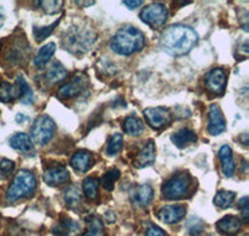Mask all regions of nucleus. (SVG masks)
Listing matches in <instances>:
<instances>
[{"instance_id":"1","label":"nucleus","mask_w":249,"mask_h":236,"mask_svg":"<svg viewBox=\"0 0 249 236\" xmlns=\"http://www.w3.org/2000/svg\"><path fill=\"white\" fill-rule=\"evenodd\" d=\"M198 40L197 33L186 25H171L162 33L160 46L172 56H182L190 52Z\"/></svg>"},{"instance_id":"2","label":"nucleus","mask_w":249,"mask_h":236,"mask_svg":"<svg viewBox=\"0 0 249 236\" xmlns=\"http://www.w3.org/2000/svg\"><path fill=\"white\" fill-rule=\"evenodd\" d=\"M95 41L96 31L93 30L92 26L88 24H79L69 26L62 35L61 44L64 49L72 55H82L92 48Z\"/></svg>"},{"instance_id":"3","label":"nucleus","mask_w":249,"mask_h":236,"mask_svg":"<svg viewBox=\"0 0 249 236\" xmlns=\"http://www.w3.org/2000/svg\"><path fill=\"white\" fill-rule=\"evenodd\" d=\"M144 45V36L142 31L132 25H124L117 31L112 41L111 49L120 55H131L142 50Z\"/></svg>"},{"instance_id":"4","label":"nucleus","mask_w":249,"mask_h":236,"mask_svg":"<svg viewBox=\"0 0 249 236\" xmlns=\"http://www.w3.org/2000/svg\"><path fill=\"white\" fill-rule=\"evenodd\" d=\"M35 189H36L35 175L31 171L23 169L15 175L13 183L6 190V200L13 202L21 198L30 197L35 191Z\"/></svg>"},{"instance_id":"5","label":"nucleus","mask_w":249,"mask_h":236,"mask_svg":"<svg viewBox=\"0 0 249 236\" xmlns=\"http://www.w3.org/2000/svg\"><path fill=\"white\" fill-rule=\"evenodd\" d=\"M191 186V175L186 171L179 173V174L173 175L171 179H168L162 186V194L166 199H181L184 198Z\"/></svg>"},{"instance_id":"6","label":"nucleus","mask_w":249,"mask_h":236,"mask_svg":"<svg viewBox=\"0 0 249 236\" xmlns=\"http://www.w3.org/2000/svg\"><path fill=\"white\" fill-rule=\"evenodd\" d=\"M55 128H56V126H55L54 121L50 117H48V116H40L39 118H36L34 124H33L31 138H33V141L36 144L44 146V144L50 142V139L54 135Z\"/></svg>"},{"instance_id":"7","label":"nucleus","mask_w":249,"mask_h":236,"mask_svg":"<svg viewBox=\"0 0 249 236\" xmlns=\"http://www.w3.org/2000/svg\"><path fill=\"white\" fill-rule=\"evenodd\" d=\"M140 17L143 23L150 25L153 29H159L163 26V24L168 19V10L167 8L162 4H150L142 9Z\"/></svg>"},{"instance_id":"8","label":"nucleus","mask_w":249,"mask_h":236,"mask_svg":"<svg viewBox=\"0 0 249 236\" xmlns=\"http://www.w3.org/2000/svg\"><path fill=\"white\" fill-rule=\"evenodd\" d=\"M144 118L153 130H162L171 122V112L166 107H152L143 111Z\"/></svg>"},{"instance_id":"9","label":"nucleus","mask_w":249,"mask_h":236,"mask_svg":"<svg viewBox=\"0 0 249 236\" xmlns=\"http://www.w3.org/2000/svg\"><path fill=\"white\" fill-rule=\"evenodd\" d=\"M227 75L223 68H213L206 75L204 86L210 92L214 95H222L226 90Z\"/></svg>"},{"instance_id":"10","label":"nucleus","mask_w":249,"mask_h":236,"mask_svg":"<svg viewBox=\"0 0 249 236\" xmlns=\"http://www.w3.org/2000/svg\"><path fill=\"white\" fill-rule=\"evenodd\" d=\"M226 131V119L222 110L217 104H212L208 111V132L212 135H218Z\"/></svg>"},{"instance_id":"11","label":"nucleus","mask_w":249,"mask_h":236,"mask_svg":"<svg viewBox=\"0 0 249 236\" xmlns=\"http://www.w3.org/2000/svg\"><path fill=\"white\" fill-rule=\"evenodd\" d=\"M89 81L85 76L82 75H77L76 77L72 79V81L69 82V84H64L62 87H60V90L57 91V95H59L60 99H69V97H76L77 95L85 90L86 86H88Z\"/></svg>"},{"instance_id":"12","label":"nucleus","mask_w":249,"mask_h":236,"mask_svg":"<svg viewBox=\"0 0 249 236\" xmlns=\"http://www.w3.org/2000/svg\"><path fill=\"white\" fill-rule=\"evenodd\" d=\"M43 178L44 182H45L46 184L56 186L60 185V184H64L66 183V182H69V180H70V173H69V170L65 167L56 166L46 169Z\"/></svg>"},{"instance_id":"13","label":"nucleus","mask_w":249,"mask_h":236,"mask_svg":"<svg viewBox=\"0 0 249 236\" xmlns=\"http://www.w3.org/2000/svg\"><path fill=\"white\" fill-rule=\"evenodd\" d=\"M186 211L184 205H166L159 210V219L166 224H176L183 219Z\"/></svg>"},{"instance_id":"14","label":"nucleus","mask_w":249,"mask_h":236,"mask_svg":"<svg viewBox=\"0 0 249 236\" xmlns=\"http://www.w3.org/2000/svg\"><path fill=\"white\" fill-rule=\"evenodd\" d=\"M130 198L136 206H147L153 198V189L148 184L135 186L131 190Z\"/></svg>"},{"instance_id":"15","label":"nucleus","mask_w":249,"mask_h":236,"mask_svg":"<svg viewBox=\"0 0 249 236\" xmlns=\"http://www.w3.org/2000/svg\"><path fill=\"white\" fill-rule=\"evenodd\" d=\"M92 154L88 151H77L71 157V167L79 173H85L92 167Z\"/></svg>"},{"instance_id":"16","label":"nucleus","mask_w":249,"mask_h":236,"mask_svg":"<svg viewBox=\"0 0 249 236\" xmlns=\"http://www.w3.org/2000/svg\"><path fill=\"white\" fill-rule=\"evenodd\" d=\"M171 139H172V142L175 143V146L177 147V148L183 149L186 148V147L191 146V144L196 143L198 138H197V135H196L193 131L187 130V128H182V130L173 133Z\"/></svg>"},{"instance_id":"17","label":"nucleus","mask_w":249,"mask_h":236,"mask_svg":"<svg viewBox=\"0 0 249 236\" xmlns=\"http://www.w3.org/2000/svg\"><path fill=\"white\" fill-rule=\"evenodd\" d=\"M156 159V148L155 143L152 141H148L146 143V146L142 148V151L140 152V154L137 155L136 160H135V166L137 168H144V167H148L151 164H153Z\"/></svg>"},{"instance_id":"18","label":"nucleus","mask_w":249,"mask_h":236,"mask_svg":"<svg viewBox=\"0 0 249 236\" xmlns=\"http://www.w3.org/2000/svg\"><path fill=\"white\" fill-rule=\"evenodd\" d=\"M218 155H219V159L222 162V170H223V174L226 177H233L235 170L234 162H233L232 157V149H231L230 146H222L219 152H218Z\"/></svg>"},{"instance_id":"19","label":"nucleus","mask_w":249,"mask_h":236,"mask_svg":"<svg viewBox=\"0 0 249 236\" xmlns=\"http://www.w3.org/2000/svg\"><path fill=\"white\" fill-rule=\"evenodd\" d=\"M241 220L238 218L233 217V215H228L224 217L217 222V229L221 231L222 234H227V235H235L238 231L241 230Z\"/></svg>"},{"instance_id":"20","label":"nucleus","mask_w":249,"mask_h":236,"mask_svg":"<svg viewBox=\"0 0 249 236\" xmlns=\"http://www.w3.org/2000/svg\"><path fill=\"white\" fill-rule=\"evenodd\" d=\"M57 236H77L81 234V226L79 222L71 219H62L55 229Z\"/></svg>"},{"instance_id":"21","label":"nucleus","mask_w":249,"mask_h":236,"mask_svg":"<svg viewBox=\"0 0 249 236\" xmlns=\"http://www.w3.org/2000/svg\"><path fill=\"white\" fill-rule=\"evenodd\" d=\"M68 76V71L64 68V66L59 62H55L53 65L49 67V70L46 71L45 73V80L48 84H59V82L64 81Z\"/></svg>"},{"instance_id":"22","label":"nucleus","mask_w":249,"mask_h":236,"mask_svg":"<svg viewBox=\"0 0 249 236\" xmlns=\"http://www.w3.org/2000/svg\"><path fill=\"white\" fill-rule=\"evenodd\" d=\"M21 96L19 84H12L9 82H1L0 84V101L1 102H12L19 99Z\"/></svg>"},{"instance_id":"23","label":"nucleus","mask_w":249,"mask_h":236,"mask_svg":"<svg viewBox=\"0 0 249 236\" xmlns=\"http://www.w3.org/2000/svg\"><path fill=\"white\" fill-rule=\"evenodd\" d=\"M12 148L17 149L19 152L28 153L30 151H33V143H31V139L28 135L25 133H15L10 141H9Z\"/></svg>"},{"instance_id":"24","label":"nucleus","mask_w":249,"mask_h":236,"mask_svg":"<svg viewBox=\"0 0 249 236\" xmlns=\"http://www.w3.org/2000/svg\"><path fill=\"white\" fill-rule=\"evenodd\" d=\"M55 50H56V46H55L54 42H50V44H46L45 46H43V48L37 51V55L35 56V66L36 67H44L50 61L51 56L54 55Z\"/></svg>"},{"instance_id":"25","label":"nucleus","mask_w":249,"mask_h":236,"mask_svg":"<svg viewBox=\"0 0 249 236\" xmlns=\"http://www.w3.org/2000/svg\"><path fill=\"white\" fill-rule=\"evenodd\" d=\"M124 132L127 133V135L136 137V135H140L142 132H143L144 127L140 118L130 116V117H127L126 119H124Z\"/></svg>"},{"instance_id":"26","label":"nucleus","mask_w":249,"mask_h":236,"mask_svg":"<svg viewBox=\"0 0 249 236\" xmlns=\"http://www.w3.org/2000/svg\"><path fill=\"white\" fill-rule=\"evenodd\" d=\"M235 198V193L230 190H219L215 194L214 199H213V202L214 205H217L219 209H227L230 208L233 204Z\"/></svg>"},{"instance_id":"27","label":"nucleus","mask_w":249,"mask_h":236,"mask_svg":"<svg viewBox=\"0 0 249 236\" xmlns=\"http://www.w3.org/2000/svg\"><path fill=\"white\" fill-rule=\"evenodd\" d=\"M99 185L100 180L96 179V178L89 177L84 180L82 189H84V193H85L89 199H96L97 194H99Z\"/></svg>"},{"instance_id":"28","label":"nucleus","mask_w":249,"mask_h":236,"mask_svg":"<svg viewBox=\"0 0 249 236\" xmlns=\"http://www.w3.org/2000/svg\"><path fill=\"white\" fill-rule=\"evenodd\" d=\"M81 191L76 185L69 186L65 190V202L71 208H76L81 204Z\"/></svg>"},{"instance_id":"29","label":"nucleus","mask_w":249,"mask_h":236,"mask_svg":"<svg viewBox=\"0 0 249 236\" xmlns=\"http://www.w3.org/2000/svg\"><path fill=\"white\" fill-rule=\"evenodd\" d=\"M17 84H19L20 92H21V96H20V100L23 103H33L34 102V96H33V91H31L30 86L28 84V82L25 81L21 75L17 77Z\"/></svg>"},{"instance_id":"30","label":"nucleus","mask_w":249,"mask_h":236,"mask_svg":"<svg viewBox=\"0 0 249 236\" xmlns=\"http://www.w3.org/2000/svg\"><path fill=\"white\" fill-rule=\"evenodd\" d=\"M82 236H105V228L102 225V221L100 218L93 217L89 222L88 230L84 233Z\"/></svg>"},{"instance_id":"31","label":"nucleus","mask_w":249,"mask_h":236,"mask_svg":"<svg viewBox=\"0 0 249 236\" xmlns=\"http://www.w3.org/2000/svg\"><path fill=\"white\" fill-rule=\"evenodd\" d=\"M59 23H60V20H56V21H54L51 25L45 26V28L34 26V29H33V34H34L35 40H36L37 42H41L45 39H48V36H50V34L54 31V29L56 28V25Z\"/></svg>"},{"instance_id":"32","label":"nucleus","mask_w":249,"mask_h":236,"mask_svg":"<svg viewBox=\"0 0 249 236\" xmlns=\"http://www.w3.org/2000/svg\"><path fill=\"white\" fill-rule=\"evenodd\" d=\"M120 170L119 169H111V170L106 171L105 174H104V177H102L101 179V183H102V186L106 189V190H112L113 189V185H115V183L117 182V179L120 178Z\"/></svg>"},{"instance_id":"33","label":"nucleus","mask_w":249,"mask_h":236,"mask_svg":"<svg viewBox=\"0 0 249 236\" xmlns=\"http://www.w3.org/2000/svg\"><path fill=\"white\" fill-rule=\"evenodd\" d=\"M187 229H188L191 236H198L203 233L204 224L201 219L193 217L187 221Z\"/></svg>"},{"instance_id":"34","label":"nucleus","mask_w":249,"mask_h":236,"mask_svg":"<svg viewBox=\"0 0 249 236\" xmlns=\"http://www.w3.org/2000/svg\"><path fill=\"white\" fill-rule=\"evenodd\" d=\"M37 4L41 6V9H43L46 14L53 15V14H57V13H60V10H61L64 1H55V0H50V1H44V0H43V1H39Z\"/></svg>"},{"instance_id":"35","label":"nucleus","mask_w":249,"mask_h":236,"mask_svg":"<svg viewBox=\"0 0 249 236\" xmlns=\"http://www.w3.org/2000/svg\"><path fill=\"white\" fill-rule=\"evenodd\" d=\"M122 148V135L116 133L110 138L107 146V154L108 155H116Z\"/></svg>"},{"instance_id":"36","label":"nucleus","mask_w":249,"mask_h":236,"mask_svg":"<svg viewBox=\"0 0 249 236\" xmlns=\"http://www.w3.org/2000/svg\"><path fill=\"white\" fill-rule=\"evenodd\" d=\"M14 169V163H13L12 160L9 159H3L0 162V171H1V174L4 177H6L8 174H10Z\"/></svg>"},{"instance_id":"37","label":"nucleus","mask_w":249,"mask_h":236,"mask_svg":"<svg viewBox=\"0 0 249 236\" xmlns=\"http://www.w3.org/2000/svg\"><path fill=\"white\" fill-rule=\"evenodd\" d=\"M238 205H239V209L242 210V218L244 219V221H248V197L242 198V199L239 200V202H238Z\"/></svg>"},{"instance_id":"38","label":"nucleus","mask_w":249,"mask_h":236,"mask_svg":"<svg viewBox=\"0 0 249 236\" xmlns=\"http://www.w3.org/2000/svg\"><path fill=\"white\" fill-rule=\"evenodd\" d=\"M146 236H167V235H166V233H164L162 229H160L159 226L152 225V226H150V228L147 229V231H146Z\"/></svg>"},{"instance_id":"39","label":"nucleus","mask_w":249,"mask_h":236,"mask_svg":"<svg viewBox=\"0 0 249 236\" xmlns=\"http://www.w3.org/2000/svg\"><path fill=\"white\" fill-rule=\"evenodd\" d=\"M124 5H127V8H130V9H136L137 6L142 5V1H141V0H140V1H139V0H137V1H132V0L127 1V0H124Z\"/></svg>"},{"instance_id":"40","label":"nucleus","mask_w":249,"mask_h":236,"mask_svg":"<svg viewBox=\"0 0 249 236\" xmlns=\"http://www.w3.org/2000/svg\"><path fill=\"white\" fill-rule=\"evenodd\" d=\"M105 218L108 222H113L115 220H116V215H115L112 211H107V213L105 214Z\"/></svg>"},{"instance_id":"41","label":"nucleus","mask_w":249,"mask_h":236,"mask_svg":"<svg viewBox=\"0 0 249 236\" xmlns=\"http://www.w3.org/2000/svg\"><path fill=\"white\" fill-rule=\"evenodd\" d=\"M75 3H76L77 5H81V6H90V5H93L95 1H93V0H91V1H82V0H80V1H75Z\"/></svg>"},{"instance_id":"42","label":"nucleus","mask_w":249,"mask_h":236,"mask_svg":"<svg viewBox=\"0 0 249 236\" xmlns=\"http://www.w3.org/2000/svg\"><path fill=\"white\" fill-rule=\"evenodd\" d=\"M4 20H5V13H4V9L0 6V28L3 26Z\"/></svg>"},{"instance_id":"43","label":"nucleus","mask_w":249,"mask_h":236,"mask_svg":"<svg viewBox=\"0 0 249 236\" xmlns=\"http://www.w3.org/2000/svg\"><path fill=\"white\" fill-rule=\"evenodd\" d=\"M26 119V117H24V115H18L17 116V122H19V123H21V122H24Z\"/></svg>"}]
</instances>
